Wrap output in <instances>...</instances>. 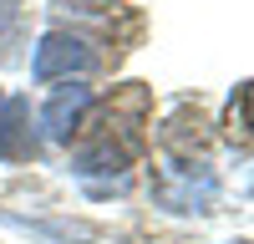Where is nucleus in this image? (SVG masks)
Wrapping results in <instances>:
<instances>
[{"label": "nucleus", "instance_id": "f257e3e1", "mask_svg": "<svg viewBox=\"0 0 254 244\" xmlns=\"http://www.w3.org/2000/svg\"><path fill=\"white\" fill-rule=\"evenodd\" d=\"M92 46L71 31H51L36 51V76L41 81H56V76H71V71H92Z\"/></svg>", "mask_w": 254, "mask_h": 244}, {"label": "nucleus", "instance_id": "f03ea898", "mask_svg": "<svg viewBox=\"0 0 254 244\" xmlns=\"http://www.w3.org/2000/svg\"><path fill=\"white\" fill-rule=\"evenodd\" d=\"M0 158H5V163H26V158H36L31 102H26V97H5V92H0Z\"/></svg>", "mask_w": 254, "mask_h": 244}, {"label": "nucleus", "instance_id": "7ed1b4c3", "mask_svg": "<svg viewBox=\"0 0 254 244\" xmlns=\"http://www.w3.org/2000/svg\"><path fill=\"white\" fill-rule=\"evenodd\" d=\"M92 107V87H81V81H71V87H56V97L46 102V112H41V122H46V137L66 142L76 127H81V112Z\"/></svg>", "mask_w": 254, "mask_h": 244}, {"label": "nucleus", "instance_id": "20e7f679", "mask_svg": "<svg viewBox=\"0 0 254 244\" xmlns=\"http://www.w3.org/2000/svg\"><path fill=\"white\" fill-rule=\"evenodd\" d=\"M127 163H132V142H127V137H112V132H102L92 148L76 158V173H122Z\"/></svg>", "mask_w": 254, "mask_h": 244}, {"label": "nucleus", "instance_id": "39448f33", "mask_svg": "<svg viewBox=\"0 0 254 244\" xmlns=\"http://www.w3.org/2000/svg\"><path fill=\"white\" fill-rule=\"evenodd\" d=\"M229 132L249 137V87H239V92H234V107H229Z\"/></svg>", "mask_w": 254, "mask_h": 244}, {"label": "nucleus", "instance_id": "423d86ee", "mask_svg": "<svg viewBox=\"0 0 254 244\" xmlns=\"http://www.w3.org/2000/svg\"><path fill=\"white\" fill-rule=\"evenodd\" d=\"M10 20H15V0H0V41H5V31H10Z\"/></svg>", "mask_w": 254, "mask_h": 244}, {"label": "nucleus", "instance_id": "0eeeda50", "mask_svg": "<svg viewBox=\"0 0 254 244\" xmlns=\"http://www.w3.org/2000/svg\"><path fill=\"white\" fill-rule=\"evenodd\" d=\"M239 244H244V239H239Z\"/></svg>", "mask_w": 254, "mask_h": 244}]
</instances>
